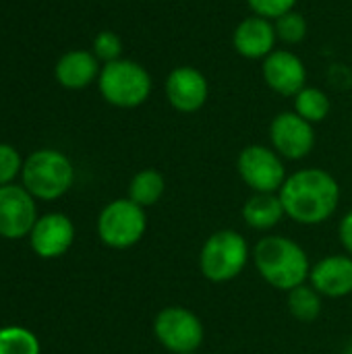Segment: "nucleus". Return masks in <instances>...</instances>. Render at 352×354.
I'll use <instances>...</instances> for the list:
<instances>
[{
  "mask_svg": "<svg viewBox=\"0 0 352 354\" xmlns=\"http://www.w3.org/2000/svg\"><path fill=\"white\" fill-rule=\"evenodd\" d=\"M247 259V241L234 230H220L205 241L199 255V266L207 280L228 282L245 270Z\"/></svg>",
  "mask_w": 352,
  "mask_h": 354,
  "instance_id": "obj_5",
  "label": "nucleus"
},
{
  "mask_svg": "<svg viewBox=\"0 0 352 354\" xmlns=\"http://www.w3.org/2000/svg\"><path fill=\"white\" fill-rule=\"evenodd\" d=\"M284 216V207L280 197L274 193H255L251 199H247L243 207V218L251 228L257 230H270L274 228Z\"/></svg>",
  "mask_w": 352,
  "mask_h": 354,
  "instance_id": "obj_17",
  "label": "nucleus"
},
{
  "mask_svg": "<svg viewBox=\"0 0 352 354\" xmlns=\"http://www.w3.org/2000/svg\"><path fill=\"white\" fill-rule=\"evenodd\" d=\"M23 156L10 143H0V187L12 185L23 172Z\"/></svg>",
  "mask_w": 352,
  "mask_h": 354,
  "instance_id": "obj_22",
  "label": "nucleus"
},
{
  "mask_svg": "<svg viewBox=\"0 0 352 354\" xmlns=\"http://www.w3.org/2000/svg\"><path fill=\"white\" fill-rule=\"evenodd\" d=\"M276 27L263 17H249L234 29V48L245 58H266L274 52Z\"/></svg>",
  "mask_w": 352,
  "mask_h": 354,
  "instance_id": "obj_16",
  "label": "nucleus"
},
{
  "mask_svg": "<svg viewBox=\"0 0 352 354\" xmlns=\"http://www.w3.org/2000/svg\"><path fill=\"white\" fill-rule=\"evenodd\" d=\"M344 354H352V342L346 346V351H344Z\"/></svg>",
  "mask_w": 352,
  "mask_h": 354,
  "instance_id": "obj_27",
  "label": "nucleus"
},
{
  "mask_svg": "<svg viewBox=\"0 0 352 354\" xmlns=\"http://www.w3.org/2000/svg\"><path fill=\"white\" fill-rule=\"evenodd\" d=\"M0 354H41L37 336L21 326L0 328Z\"/></svg>",
  "mask_w": 352,
  "mask_h": 354,
  "instance_id": "obj_19",
  "label": "nucleus"
},
{
  "mask_svg": "<svg viewBox=\"0 0 352 354\" xmlns=\"http://www.w3.org/2000/svg\"><path fill=\"white\" fill-rule=\"evenodd\" d=\"M35 197L23 185L0 187V236L19 241L29 236L37 222Z\"/></svg>",
  "mask_w": 352,
  "mask_h": 354,
  "instance_id": "obj_8",
  "label": "nucleus"
},
{
  "mask_svg": "<svg viewBox=\"0 0 352 354\" xmlns=\"http://www.w3.org/2000/svg\"><path fill=\"white\" fill-rule=\"evenodd\" d=\"M307 33V23L303 19V15L290 10L286 15H282L280 19H276V35L286 41V44H299Z\"/></svg>",
  "mask_w": 352,
  "mask_h": 354,
  "instance_id": "obj_23",
  "label": "nucleus"
},
{
  "mask_svg": "<svg viewBox=\"0 0 352 354\" xmlns=\"http://www.w3.org/2000/svg\"><path fill=\"white\" fill-rule=\"evenodd\" d=\"M263 79L276 93L297 95L305 89L307 73L297 54L288 50H276L263 60Z\"/></svg>",
  "mask_w": 352,
  "mask_h": 354,
  "instance_id": "obj_13",
  "label": "nucleus"
},
{
  "mask_svg": "<svg viewBox=\"0 0 352 354\" xmlns=\"http://www.w3.org/2000/svg\"><path fill=\"white\" fill-rule=\"evenodd\" d=\"M95 58L104 64L108 62H114L120 58V52H122V41L120 37L114 33V31H100L95 37H93V50Z\"/></svg>",
  "mask_w": 352,
  "mask_h": 354,
  "instance_id": "obj_24",
  "label": "nucleus"
},
{
  "mask_svg": "<svg viewBox=\"0 0 352 354\" xmlns=\"http://www.w3.org/2000/svg\"><path fill=\"white\" fill-rule=\"evenodd\" d=\"M295 108L301 118L307 122H319L330 114V97L313 87H305L295 95Z\"/></svg>",
  "mask_w": 352,
  "mask_h": 354,
  "instance_id": "obj_21",
  "label": "nucleus"
},
{
  "mask_svg": "<svg viewBox=\"0 0 352 354\" xmlns=\"http://www.w3.org/2000/svg\"><path fill=\"white\" fill-rule=\"evenodd\" d=\"M239 172L243 180L257 193H274L282 189L286 180L282 160L263 145H249L241 151Z\"/></svg>",
  "mask_w": 352,
  "mask_h": 354,
  "instance_id": "obj_9",
  "label": "nucleus"
},
{
  "mask_svg": "<svg viewBox=\"0 0 352 354\" xmlns=\"http://www.w3.org/2000/svg\"><path fill=\"white\" fill-rule=\"evenodd\" d=\"M166 95L178 112H197L207 100V81L193 66H178L166 79Z\"/></svg>",
  "mask_w": 352,
  "mask_h": 354,
  "instance_id": "obj_12",
  "label": "nucleus"
},
{
  "mask_svg": "<svg viewBox=\"0 0 352 354\" xmlns=\"http://www.w3.org/2000/svg\"><path fill=\"white\" fill-rule=\"evenodd\" d=\"M147 228V218L141 205L131 199L108 203L98 218V234L112 249H129L141 241Z\"/></svg>",
  "mask_w": 352,
  "mask_h": 354,
  "instance_id": "obj_6",
  "label": "nucleus"
},
{
  "mask_svg": "<svg viewBox=\"0 0 352 354\" xmlns=\"http://www.w3.org/2000/svg\"><path fill=\"white\" fill-rule=\"evenodd\" d=\"M288 309L299 322H313L322 313V299L313 286H297L288 295Z\"/></svg>",
  "mask_w": 352,
  "mask_h": 354,
  "instance_id": "obj_20",
  "label": "nucleus"
},
{
  "mask_svg": "<svg viewBox=\"0 0 352 354\" xmlns=\"http://www.w3.org/2000/svg\"><path fill=\"white\" fill-rule=\"evenodd\" d=\"M187 354H193V353H187Z\"/></svg>",
  "mask_w": 352,
  "mask_h": 354,
  "instance_id": "obj_28",
  "label": "nucleus"
},
{
  "mask_svg": "<svg viewBox=\"0 0 352 354\" xmlns=\"http://www.w3.org/2000/svg\"><path fill=\"white\" fill-rule=\"evenodd\" d=\"M270 137L280 156L288 160L305 158L315 143V133L311 122L301 118L297 112H282L274 118Z\"/></svg>",
  "mask_w": 352,
  "mask_h": 354,
  "instance_id": "obj_11",
  "label": "nucleus"
},
{
  "mask_svg": "<svg viewBox=\"0 0 352 354\" xmlns=\"http://www.w3.org/2000/svg\"><path fill=\"white\" fill-rule=\"evenodd\" d=\"M98 87L108 104L116 108H135L149 97L151 77L141 64L118 58L102 66Z\"/></svg>",
  "mask_w": 352,
  "mask_h": 354,
  "instance_id": "obj_4",
  "label": "nucleus"
},
{
  "mask_svg": "<svg viewBox=\"0 0 352 354\" xmlns=\"http://www.w3.org/2000/svg\"><path fill=\"white\" fill-rule=\"evenodd\" d=\"M31 251L41 259H56L64 255L75 241V224L68 216L52 212L37 218L35 226L29 232Z\"/></svg>",
  "mask_w": 352,
  "mask_h": 354,
  "instance_id": "obj_10",
  "label": "nucleus"
},
{
  "mask_svg": "<svg viewBox=\"0 0 352 354\" xmlns=\"http://www.w3.org/2000/svg\"><path fill=\"white\" fill-rule=\"evenodd\" d=\"M340 241H342L344 249L352 255V212L344 216V220L340 224Z\"/></svg>",
  "mask_w": 352,
  "mask_h": 354,
  "instance_id": "obj_26",
  "label": "nucleus"
},
{
  "mask_svg": "<svg viewBox=\"0 0 352 354\" xmlns=\"http://www.w3.org/2000/svg\"><path fill=\"white\" fill-rule=\"evenodd\" d=\"M284 214L299 224H322L338 207L340 189L332 174L317 168H307L288 176L280 189Z\"/></svg>",
  "mask_w": 352,
  "mask_h": 354,
  "instance_id": "obj_1",
  "label": "nucleus"
},
{
  "mask_svg": "<svg viewBox=\"0 0 352 354\" xmlns=\"http://www.w3.org/2000/svg\"><path fill=\"white\" fill-rule=\"evenodd\" d=\"M164 187H166L164 176L158 170H141L139 174L133 176L129 185V199L141 207L154 205L162 197Z\"/></svg>",
  "mask_w": 352,
  "mask_h": 354,
  "instance_id": "obj_18",
  "label": "nucleus"
},
{
  "mask_svg": "<svg viewBox=\"0 0 352 354\" xmlns=\"http://www.w3.org/2000/svg\"><path fill=\"white\" fill-rule=\"evenodd\" d=\"M311 286L326 297H346L352 292V259L332 255L315 263L309 272Z\"/></svg>",
  "mask_w": 352,
  "mask_h": 354,
  "instance_id": "obj_14",
  "label": "nucleus"
},
{
  "mask_svg": "<svg viewBox=\"0 0 352 354\" xmlns=\"http://www.w3.org/2000/svg\"><path fill=\"white\" fill-rule=\"evenodd\" d=\"M253 259L261 278L280 290L301 286L311 272L305 251L295 241L284 236L261 239L253 251Z\"/></svg>",
  "mask_w": 352,
  "mask_h": 354,
  "instance_id": "obj_2",
  "label": "nucleus"
},
{
  "mask_svg": "<svg viewBox=\"0 0 352 354\" xmlns=\"http://www.w3.org/2000/svg\"><path fill=\"white\" fill-rule=\"evenodd\" d=\"M100 71V60L87 50H71L54 64V77L64 89H85L98 81Z\"/></svg>",
  "mask_w": 352,
  "mask_h": 354,
  "instance_id": "obj_15",
  "label": "nucleus"
},
{
  "mask_svg": "<svg viewBox=\"0 0 352 354\" xmlns=\"http://www.w3.org/2000/svg\"><path fill=\"white\" fill-rule=\"evenodd\" d=\"M249 6L257 17L263 19H280L282 15L290 12L297 0H247Z\"/></svg>",
  "mask_w": 352,
  "mask_h": 354,
  "instance_id": "obj_25",
  "label": "nucleus"
},
{
  "mask_svg": "<svg viewBox=\"0 0 352 354\" xmlns=\"http://www.w3.org/2000/svg\"><path fill=\"white\" fill-rule=\"evenodd\" d=\"M154 332L170 353H195L203 342V326L195 313L183 307H166L154 322Z\"/></svg>",
  "mask_w": 352,
  "mask_h": 354,
  "instance_id": "obj_7",
  "label": "nucleus"
},
{
  "mask_svg": "<svg viewBox=\"0 0 352 354\" xmlns=\"http://www.w3.org/2000/svg\"><path fill=\"white\" fill-rule=\"evenodd\" d=\"M75 183L73 162L58 149H35L25 158L21 185L41 201H54L68 193Z\"/></svg>",
  "mask_w": 352,
  "mask_h": 354,
  "instance_id": "obj_3",
  "label": "nucleus"
}]
</instances>
